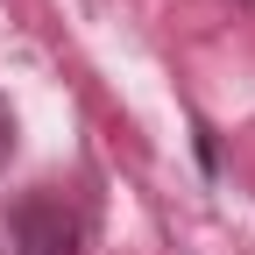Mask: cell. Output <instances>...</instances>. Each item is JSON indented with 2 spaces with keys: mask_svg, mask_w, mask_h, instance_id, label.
I'll use <instances>...</instances> for the list:
<instances>
[{
  "mask_svg": "<svg viewBox=\"0 0 255 255\" xmlns=\"http://www.w3.org/2000/svg\"><path fill=\"white\" fill-rule=\"evenodd\" d=\"M78 241H85V220L71 199L28 191L14 206V255H78Z\"/></svg>",
  "mask_w": 255,
  "mask_h": 255,
  "instance_id": "1",
  "label": "cell"
},
{
  "mask_svg": "<svg viewBox=\"0 0 255 255\" xmlns=\"http://www.w3.org/2000/svg\"><path fill=\"white\" fill-rule=\"evenodd\" d=\"M7 149H14V121L0 114V156H7Z\"/></svg>",
  "mask_w": 255,
  "mask_h": 255,
  "instance_id": "2",
  "label": "cell"
}]
</instances>
